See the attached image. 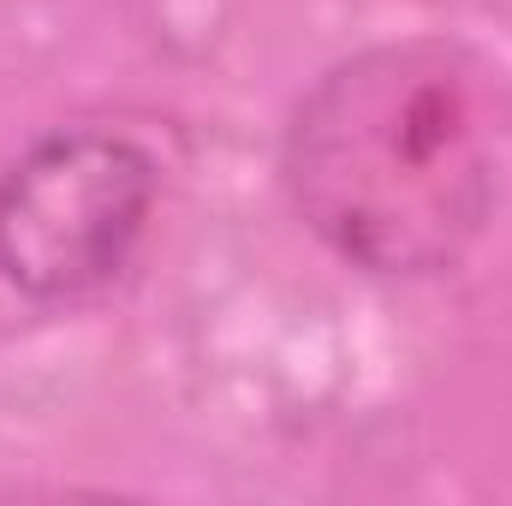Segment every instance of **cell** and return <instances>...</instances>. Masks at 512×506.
I'll return each instance as SVG.
<instances>
[{
	"label": "cell",
	"instance_id": "1",
	"mask_svg": "<svg viewBox=\"0 0 512 506\" xmlns=\"http://www.w3.org/2000/svg\"><path fill=\"white\" fill-rule=\"evenodd\" d=\"M507 155V72L459 36H393L334 60L292 102L280 185L346 268L435 280L483 245Z\"/></svg>",
	"mask_w": 512,
	"mask_h": 506
},
{
	"label": "cell",
	"instance_id": "2",
	"mask_svg": "<svg viewBox=\"0 0 512 506\" xmlns=\"http://www.w3.org/2000/svg\"><path fill=\"white\" fill-rule=\"evenodd\" d=\"M155 191V161L126 131L36 137L0 179V280L30 304L108 292L149 233Z\"/></svg>",
	"mask_w": 512,
	"mask_h": 506
}]
</instances>
